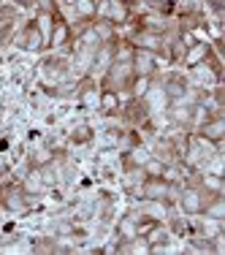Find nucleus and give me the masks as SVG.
<instances>
[{
	"label": "nucleus",
	"instance_id": "obj_1",
	"mask_svg": "<svg viewBox=\"0 0 225 255\" xmlns=\"http://www.w3.org/2000/svg\"><path fill=\"white\" fill-rule=\"evenodd\" d=\"M182 206H185L187 212H201L206 204L201 201V193L198 190H187L185 196H182Z\"/></svg>",
	"mask_w": 225,
	"mask_h": 255
},
{
	"label": "nucleus",
	"instance_id": "obj_3",
	"mask_svg": "<svg viewBox=\"0 0 225 255\" xmlns=\"http://www.w3.org/2000/svg\"><path fill=\"white\" fill-rule=\"evenodd\" d=\"M101 106H103V112H114V109H117V95H114V93H103Z\"/></svg>",
	"mask_w": 225,
	"mask_h": 255
},
{
	"label": "nucleus",
	"instance_id": "obj_2",
	"mask_svg": "<svg viewBox=\"0 0 225 255\" xmlns=\"http://www.w3.org/2000/svg\"><path fill=\"white\" fill-rule=\"evenodd\" d=\"M204 138L220 141V138H223V123H220V120H212V123L204 125Z\"/></svg>",
	"mask_w": 225,
	"mask_h": 255
}]
</instances>
